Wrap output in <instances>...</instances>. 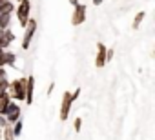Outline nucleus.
<instances>
[{
    "instance_id": "nucleus-1",
    "label": "nucleus",
    "mask_w": 155,
    "mask_h": 140,
    "mask_svg": "<svg viewBox=\"0 0 155 140\" xmlns=\"http://www.w3.org/2000/svg\"><path fill=\"white\" fill-rule=\"evenodd\" d=\"M6 91H8V95H9L11 100L24 102V98H26V77H18V78L11 80Z\"/></svg>"
},
{
    "instance_id": "nucleus-2",
    "label": "nucleus",
    "mask_w": 155,
    "mask_h": 140,
    "mask_svg": "<svg viewBox=\"0 0 155 140\" xmlns=\"http://www.w3.org/2000/svg\"><path fill=\"white\" fill-rule=\"evenodd\" d=\"M15 13H17V18H18V26L24 29L28 20L31 18V2L29 0H20L18 8H15Z\"/></svg>"
},
{
    "instance_id": "nucleus-3",
    "label": "nucleus",
    "mask_w": 155,
    "mask_h": 140,
    "mask_svg": "<svg viewBox=\"0 0 155 140\" xmlns=\"http://www.w3.org/2000/svg\"><path fill=\"white\" fill-rule=\"evenodd\" d=\"M37 33V18H29L26 27H24V38H22V49H29L31 42H33V37Z\"/></svg>"
},
{
    "instance_id": "nucleus-4",
    "label": "nucleus",
    "mask_w": 155,
    "mask_h": 140,
    "mask_svg": "<svg viewBox=\"0 0 155 140\" xmlns=\"http://www.w3.org/2000/svg\"><path fill=\"white\" fill-rule=\"evenodd\" d=\"M20 115H22V109H20L18 102H15V100H9V104H8V107H6V111H4V116H6L8 124L11 126L13 122H17V120L20 118Z\"/></svg>"
},
{
    "instance_id": "nucleus-5",
    "label": "nucleus",
    "mask_w": 155,
    "mask_h": 140,
    "mask_svg": "<svg viewBox=\"0 0 155 140\" xmlns=\"http://www.w3.org/2000/svg\"><path fill=\"white\" fill-rule=\"evenodd\" d=\"M71 106H73L71 91H66V93L62 95V102H60V113H58V116H60V120H62V122H66V120H68V116H69V113H71Z\"/></svg>"
},
{
    "instance_id": "nucleus-6",
    "label": "nucleus",
    "mask_w": 155,
    "mask_h": 140,
    "mask_svg": "<svg viewBox=\"0 0 155 140\" xmlns=\"http://www.w3.org/2000/svg\"><path fill=\"white\" fill-rule=\"evenodd\" d=\"M86 15H88V8L86 4H77L73 8V15H71V24L73 26H81L86 22Z\"/></svg>"
},
{
    "instance_id": "nucleus-7",
    "label": "nucleus",
    "mask_w": 155,
    "mask_h": 140,
    "mask_svg": "<svg viewBox=\"0 0 155 140\" xmlns=\"http://www.w3.org/2000/svg\"><path fill=\"white\" fill-rule=\"evenodd\" d=\"M15 33L11 31V27H8V29H0V47L2 49H9L11 47V44L15 42Z\"/></svg>"
},
{
    "instance_id": "nucleus-8",
    "label": "nucleus",
    "mask_w": 155,
    "mask_h": 140,
    "mask_svg": "<svg viewBox=\"0 0 155 140\" xmlns=\"http://www.w3.org/2000/svg\"><path fill=\"white\" fill-rule=\"evenodd\" d=\"M33 100H35V77L29 75V77H26V98H24V102H26V106H31Z\"/></svg>"
},
{
    "instance_id": "nucleus-9",
    "label": "nucleus",
    "mask_w": 155,
    "mask_h": 140,
    "mask_svg": "<svg viewBox=\"0 0 155 140\" xmlns=\"http://www.w3.org/2000/svg\"><path fill=\"white\" fill-rule=\"evenodd\" d=\"M108 62H106V46L102 44V42H99L97 44V56H95V65L101 69V67H104Z\"/></svg>"
},
{
    "instance_id": "nucleus-10",
    "label": "nucleus",
    "mask_w": 155,
    "mask_h": 140,
    "mask_svg": "<svg viewBox=\"0 0 155 140\" xmlns=\"http://www.w3.org/2000/svg\"><path fill=\"white\" fill-rule=\"evenodd\" d=\"M2 65H4V67H6V65H9V67H17V53L6 49L4 55H2Z\"/></svg>"
},
{
    "instance_id": "nucleus-11",
    "label": "nucleus",
    "mask_w": 155,
    "mask_h": 140,
    "mask_svg": "<svg viewBox=\"0 0 155 140\" xmlns=\"http://www.w3.org/2000/svg\"><path fill=\"white\" fill-rule=\"evenodd\" d=\"M15 11V4L11 0H0V15L2 13H13Z\"/></svg>"
},
{
    "instance_id": "nucleus-12",
    "label": "nucleus",
    "mask_w": 155,
    "mask_h": 140,
    "mask_svg": "<svg viewBox=\"0 0 155 140\" xmlns=\"http://www.w3.org/2000/svg\"><path fill=\"white\" fill-rule=\"evenodd\" d=\"M9 86V78H8V71H6V67H0V89L6 91Z\"/></svg>"
},
{
    "instance_id": "nucleus-13",
    "label": "nucleus",
    "mask_w": 155,
    "mask_h": 140,
    "mask_svg": "<svg viewBox=\"0 0 155 140\" xmlns=\"http://www.w3.org/2000/svg\"><path fill=\"white\" fill-rule=\"evenodd\" d=\"M11 15L13 13H2V15H0V29L11 27Z\"/></svg>"
},
{
    "instance_id": "nucleus-14",
    "label": "nucleus",
    "mask_w": 155,
    "mask_h": 140,
    "mask_svg": "<svg viewBox=\"0 0 155 140\" xmlns=\"http://www.w3.org/2000/svg\"><path fill=\"white\" fill-rule=\"evenodd\" d=\"M9 100H11V98H9V95H8V91H2V93H0V115H4V111H6Z\"/></svg>"
},
{
    "instance_id": "nucleus-15",
    "label": "nucleus",
    "mask_w": 155,
    "mask_h": 140,
    "mask_svg": "<svg viewBox=\"0 0 155 140\" xmlns=\"http://www.w3.org/2000/svg\"><path fill=\"white\" fill-rule=\"evenodd\" d=\"M11 131H13V135L15 136H20L22 135V131H24V120H17V122H13L11 124Z\"/></svg>"
},
{
    "instance_id": "nucleus-16",
    "label": "nucleus",
    "mask_w": 155,
    "mask_h": 140,
    "mask_svg": "<svg viewBox=\"0 0 155 140\" xmlns=\"http://www.w3.org/2000/svg\"><path fill=\"white\" fill-rule=\"evenodd\" d=\"M144 17H146V11H139V13L135 15V18H133V24H131V27H133L135 31H137V29L140 27V24H142Z\"/></svg>"
},
{
    "instance_id": "nucleus-17",
    "label": "nucleus",
    "mask_w": 155,
    "mask_h": 140,
    "mask_svg": "<svg viewBox=\"0 0 155 140\" xmlns=\"http://www.w3.org/2000/svg\"><path fill=\"white\" fill-rule=\"evenodd\" d=\"M17 136L13 135V131H11V126H6L4 129H2V140H15Z\"/></svg>"
},
{
    "instance_id": "nucleus-18",
    "label": "nucleus",
    "mask_w": 155,
    "mask_h": 140,
    "mask_svg": "<svg viewBox=\"0 0 155 140\" xmlns=\"http://www.w3.org/2000/svg\"><path fill=\"white\" fill-rule=\"evenodd\" d=\"M73 129H75V133H81V129H82V118H81V116H79V118H75Z\"/></svg>"
},
{
    "instance_id": "nucleus-19",
    "label": "nucleus",
    "mask_w": 155,
    "mask_h": 140,
    "mask_svg": "<svg viewBox=\"0 0 155 140\" xmlns=\"http://www.w3.org/2000/svg\"><path fill=\"white\" fill-rule=\"evenodd\" d=\"M113 55H115V49L113 47H106V62H111Z\"/></svg>"
},
{
    "instance_id": "nucleus-20",
    "label": "nucleus",
    "mask_w": 155,
    "mask_h": 140,
    "mask_svg": "<svg viewBox=\"0 0 155 140\" xmlns=\"http://www.w3.org/2000/svg\"><path fill=\"white\" fill-rule=\"evenodd\" d=\"M81 93H82V89H81V88H77V89H75V91L71 93V98H73V102H75L77 98H79V97H81Z\"/></svg>"
},
{
    "instance_id": "nucleus-21",
    "label": "nucleus",
    "mask_w": 155,
    "mask_h": 140,
    "mask_svg": "<svg viewBox=\"0 0 155 140\" xmlns=\"http://www.w3.org/2000/svg\"><path fill=\"white\" fill-rule=\"evenodd\" d=\"M6 126H9L8 120H6V116H4V115H0V129H4Z\"/></svg>"
},
{
    "instance_id": "nucleus-22",
    "label": "nucleus",
    "mask_w": 155,
    "mask_h": 140,
    "mask_svg": "<svg viewBox=\"0 0 155 140\" xmlns=\"http://www.w3.org/2000/svg\"><path fill=\"white\" fill-rule=\"evenodd\" d=\"M53 91H55V82H51V84L48 86V91H46V95H48V97H51V95H53Z\"/></svg>"
},
{
    "instance_id": "nucleus-23",
    "label": "nucleus",
    "mask_w": 155,
    "mask_h": 140,
    "mask_svg": "<svg viewBox=\"0 0 155 140\" xmlns=\"http://www.w3.org/2000/svg\"><path fill=\"white\" fill-rule=\"evenodd\" d=\"M68 2H69V4H71V6H73V8H75V6H77V4H81V0H68Z\"/></svg>"
},
{
    "instance_id": "nucleus-24",
    "label": "nucleus",
    "mask_w": 155,
    "mask_h": 140,
    "mask_svg": "<svg viewBox=\"0 0 155 140\" xmlns=\"http://www.w3.org/2000/svg\"><path fill=\"white\" fill-rule=\"evenodd\" d=\"M4 51H6V49L0 47V67H4V65H2V55H4Z\"/></svg>"
},
{
    "instance_id": "nucleus-25",
    "label": "nucleus",
    "mask_w": 155,
    "mask_h": 140,
    "mask_svg": "<svg viewBox=\"0 0 155 140\" xmlns=\"http://www.w3.org/2000/svg\"><path fill=\"white\" fill-rule=\"evenodd\" d=\"M104 2V0H93V6H101Z\"/></svg>"
},
{
    "instance_id": "nucleus-26",
    "label": "nucleus",
    "mask_w": 155,
    "mask_h": 140,
    "mask_svg": "<svg viewBox=\"0 0 155 140\" xmlns=\"http://www.w3.org/2000/svg\"><path fill=\"white\" fill-rule=\"evenodd\" d=\"M0 140H2V129H0Z\"/></svg>"
},
{
    "instance_id": "nucleus-27",
    "label": "nucleus",
    "mask_w": 155,
    "mask_h": 140,
    "mask_svg": "<svg viewBox=\"0 0 155 140\" xmlns=\"http://www.w3.org/2000/svg\"><path fill=\"white\" fill-rule=\"evenodd\" d=\"M15 2H20V0H15Z\"/></svg>"
}]
</instances>
